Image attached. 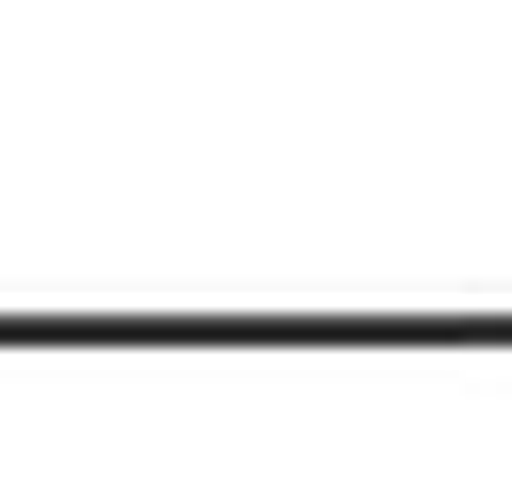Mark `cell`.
<instances>
[]
</instances>
